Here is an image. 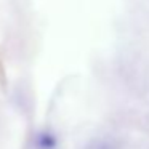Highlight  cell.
Listing matches in <instances>:
<instances>
[{
    "mask_svg": "<svg viewBox=\"0 0 149 149\" xmlns=\"http://www.w3.org/2000/svg\"><path fill=\"white\" fill-rule=\"evenodd\" d=\"M37 146L40 149H55L56 146V139L53 135L50 133H40L39 138H37Z\"/></svg>",
    "mask_w": 149,
    "mask_h": 149,
    "instance_id": "cell-1",
    "label": "cell"
}]
</instances>
